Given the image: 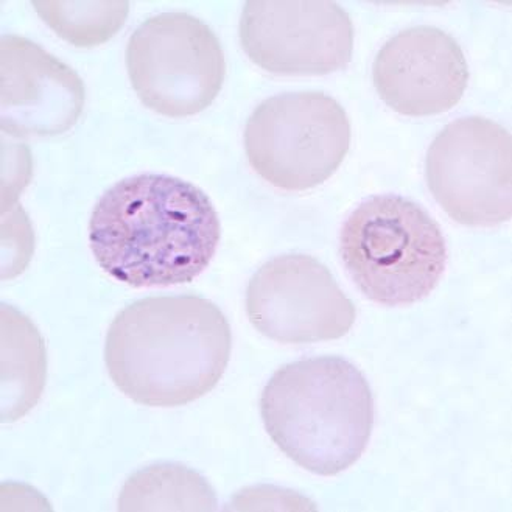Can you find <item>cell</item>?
<instances>
[{
    "label": "cell",
    "instance_id": "9",
    "mask_svg": "<svg viewBox=\"0 0 512 512\" xmlns=\"http://www.w3.org/2000/svg\"><path fill=\"white\" fill-rule=\"evenodd\" d=\"M246 313L257 332L282 344L338 340L357 318L326 265L287 254L260 267L246 290Z\"/></svg>",
    "mask_w": 512,
    "mask_h": 512
},
{
    "label": "cell",
    "instance_id": "8",
    "mask_svg": "<svg viewBox=\"0 0 512 512\" xmlns=\"http://www.w3.org/2000/svg\"><path fill=\"white\" fill-rule=\"evenodd\" d=\"M240 43L254 64L274 75L343 71L354 52V25L329 0H249Z\"/></svg>",
    "mask_w": 512,
    "mask_h": 512
},
{
    "label": "cell",
    "instance_id": "1",
    "mask_svg": "<svg viewBox=\"0 0 512 512\" xmlns=\"http://www.w3.org/2000/svg\"><path fill=\"white\" fill-rule=\"evenodd\" d=\"M220 237L211 198L189 181L158 173L114 184L89 221L97 264L133 288L192 282L211 264Z\"/></svg>",
    "mask_w": 512,
    "mask_h": 512
},
{
    "label": "cell",
    "instance_id": "7",
    "mask_svg": "<svg viewBox=\"0 0 512 512\" xmlns=\"http://www.w3.org/2000/svg\"><path fill=\"white\" fill-rule=\"evenodd\" d=\"M428 189L452 220L492 228L512 217V137L484 117L449 123L428 148Z\"/></svg>",
    "mask_w": 512,
    "mask_h": 512
},
{
    "label": "cell",
    "instance_id": "6",
    "mask_svg": "<svg viewBox=\"0 0 512 512\" xmlns=\"http://www.w3.org/2000/svg\"><path fill=\"white\" fill-rule=\"evenodd\" d=\"M131 85L162 116H195L217 99L226 75L215 33L187 13H162L139 25L127 46Z\"/></svg>",
    "mask_w": 512,
    "mask_h": 512
},
{
    "label": "cell",
    "instance_id": "12",
    "mask_svg": "<svg viewBox=\"0 0 512 512\" xmlns=\"http://www.w3.org/2000/svg\"><path fill=\"white\" fill-rule=\"evenodd\" d=\"M217 505L207 481L179 464L139 470L119 498V511H215Z\"/></svg>",
    "mask_w": 512,
    "mask_h": 512
},
{
    "label": "cell",
    "instance_id": "11",
    "mask_svg": "<svg viewBox=\"0 0 512 512\" xmlns=\"http://www.w3.org/2000/svg\"><path fill=\"white\" fill-rule=\"evenodd\" d=\"M372 78L383 102L396 113L435 116L463 99L469 66L452 36L421 25L400 32L382 47Z\"/></svg>",
    "mask_w": 512,
    "mask_h": 512
},
{
    "label": "cell",
    "instance_id": "3",
    "mask_svg": "<svg viewBox=\"0 0 512 512\" xmlns=\"http://www.w3.org/2000/svg\"><path fill=\"white\" fill-rule=\"evenodd\" d=\"M260 414L278 449L321 477L360 460L376 416L368 380L341 357L304 358L278 369L262 393Z\"/></svg>",
    "mask_w": 512,
    "mask_h": 512
},
{
    "label": "cell",
    "instance_id": "5",
    "mask_svg": "<svg viewBox=\"0 0 512 512\" xmlns=\"http://www.w3.org/2000/svg\"><path fill=\"white\" fill-rule=\"evenodd\" d=\"M351 145L343 106L323 92H288L260 103L245 128L254 172L271 186L304 192L337 172Z\"/></svg>",
    "mask_w": 512,
    "mask_h": 512
},
{
    "label": "cell",
    "instance_id": "4",
    "mask_svg": "<svg viewBox=\"0 0 512 512\" xmlns=\"http://www.w3.org/2000/svg\"><path fill=\"white\" fill-rule=\"evenodd\" d=\"M340 254L360 292L385 307L432 295L447 265L438 223L399 195H376L354 209L341 228Z\"/></svg>",
    "mask_w": 512,
    "mask_h": 512
},
{
    "label": "cell",
    "instance_id": "13",
    "mask_svg": "<svg viewBox=\"0 0 512 512\" xmlns=\"http://www.w3.org/2000/svg\"><path fill=\"white\" fill-rule=\"evenodd\" d=\"M33 8L53 32L75 47H95L108 43L130 13V2H64L35 0Z\"/></svg>",
    "mask_w": 512,
    "mask_h": 512
},
{
    "label": "cell",
    "instance_id": "10",
    "mask_svg": "<svg viewBox=\"0 0 512 512\" xmlns=\"http://www.w3.org/2000/svg\"><path fill=\"white\" fill-rule=\"evenodd\" d=\"M80 75L22 36L0 41V127L15 137L71 130L85 108Z\"/></svg>",
    "mask_w": 512,
    "mask_h": 512
},
{
    "label": "cell",
    "instance_id": "2",
    "mask_svg": "<svg viewBox=\"0 0 512 512\" xmlns=\"http://www.w3.org/2000/svg\"><path fill=\"white\" fill-rule=\"evenodd\" d=\"M231 348V327L214 302L151 296L114 318L105 363L114 385L136 404L183 407L214 390Z\"/></svg>",
    "mask_w": 512,
    "mask_h": 512
}]
</instances>
